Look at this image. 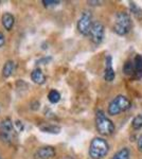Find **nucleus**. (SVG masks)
<instances>
[{"instance_id": "f257e3e1", "label": "nucleus", "mask_w": 142, "mask_h": 159, "mask_svg": "<svg viewBox=\"0 0 142 159\" xmlns=\"http://www.w3.org/2000/svg\"><path fill=\"white\" fill-rule=\"evenodd\" d=\"M109 145L103 138L95 137L91 140L89 147V156L92 159H103L108 154Z\"/></svg>"}, {"instance_id": "f03ea898", "label": "nucleus", "mask_w": 142, "mask_h": 159, "mask_svg": "<svg viewBox=\"0 0 142 159\" xmlns=\"http://www.w3.org/2000/svg\"><path fill=\"white\" fill-rule=\"evenodd\" d=\"M131 27H133V24H131L130 14L127 12H119L116 16L113 31L120 36H124L127 33H130Z\"/></svg>"}, {"instance_id": "7ed1b4c3", "label": "nucleus", "mask_w": 142, "mask_h": 159, "mask_svg": "<svg viewBox=\"0 0 142 159\" xmlns=\"http://www.w3.org/2000/svg\"><path fill=\"white\" fill-rule=\"evenodd\" d=\"M95 127L103 136H110L115 132V125L112 121L105 116L102 110H98L95 115Z\"/></svg>"}, {"instance_id": "20e7f679", "label": "nucleus", "mask_w": 142, "mask_h": 159, "mask_svg": "<svg viewBox=\"0 0 142 159\" xmlns=\"http://www.w3.org/2000/svg\"><path fill=\"white\" fill-rule=\"evenodd\" d=\"M131 107V101L125 96H117L108 105V114L110 116H117L123 111H126Z\"/></svg>"}, {"instance_id": "39448f33", "label": "nucleus", "mask_w": 142, "mask_h": 159, "mask_svg": "<svg viewBox=\"0 0 142 159\" xmlns=\"http://www.w3.org/2000/svg\"><path fill=\"white\" fill-rule=\"evenodd\" d=\"M0 137L4 141H10L15 139L16 133H15V126L10 118H6L1 121L0 124Z\"/></svg>"}, {"instance_id": "423d86ee", "label": "nucleus", "mask_w": 142, "mask_h": 159, "mask_svg": "<svg viewBox=\"0 0 142 159\" xmlns=\"http://www.w3.org/2000/svg\"><path fill=\"white\" fill-rule=\"evenodd\" d=\"M92 25H94V22H92L91 14L89 12H84L77 21V30L82 35L86 36V35H89Z\"/></svg>"}, {"instance_id": "0eeeda50", "label": "nucleus", "mask_w": 142, "mask_h": 159, "mask_svg": "<svg viewBox=\"0 0 142 159\" xmlns=\"http://www.w3.org/2000/svg\"><path fill=\"white\" fill-rule=\"evenodd\" d=\"M90 40L94 45H100L104 38V25L100 21H94L89 33Z\"/></svg>"}, {"instance_id": "6e6552de", "label": "nucleus", "mask_w": 142, "mask_h": 159, "mask_svg": "<svg viewBox=\"0 0 142 159\" xmlns=\"http://www.w3.org/2000/svg\"><path fill=\"white\" fill-rule=\"evenodd\" d=\"M55 156V148L52 147H43L35 153V159H51Z\"/></svg>"}, {"instance_id": "1a4fd4ad", "label": "nucleus", "mask_w": 142, "mask_h": 159, "mask_svg": "<svg viewBox=\"0 0 142 159\" xmlns=\"http://www.w3.org/2000/svg\"><path fill=\"white\" fill-rule=\"evenodd\" d=\"M105 64H106V65H105L104 79H105V81H107V82H112L113 80H115L116 73L112 68V60L110 55L106 56V61H105Z\"/></svg>"}, {"instance_id": "9d476101", "label": "nucleus", "mask_w": 142, "mask_h": 159, "mask_svg": "<svg viewBox=\"0 0 142 159\" xmlns=\"http://www.w3.org/2000/svg\"><path fill=\"white\" fill-rule=\"evenodd\" d=\"M31 80H32L35 84L42 85V84H44L46 82V76L42 71V69L36 68L31 72Z\"/></svg>"}, {"instance_id": "9b49d317", "label": "nucleus", "mask_w": 142, "mask_h": 159, "mask_svg": "<svg viewBox=\"0 0 142 159\" xmlns=\"http://www.w3.org/2000/svg\"><path fill=\"white\" fill-rule=\"evenodd\" d=\"M2 25L3 28L6 29L7 31H11L14 27V24H15V18L12 14L10 13H6V14L2 15Z\"/></svg>"}, {"instance_id": "f8f14e48", "label": "nucleus", "mask_w": 142, "mask_h": 159, "mask_svg": "<svg viewBox=\"0 0 142 159\" xmlns=\"http://www.w3.org/2000/svg\"><path fill=\"white\" fill-rule=\"evenodd\" d=\"M134 66H135V76L140 79L142 76V56L136 55L134 58Z\"/></svg>"}, {"instance_id": "ddd939ff", "label": "nucleus", "mask_w": 142, "mask_h": 159, "mask_svg": "<svg viewBox=\"0 0 142 159\" xmlns=\"http://www.w3.org/2000/svg\"><path fill=\"white\" fill-rule=\"evenodd\" d=\"M15 69V64L13 61H7L6 64H4L3 68H2V76L3 78H9V76L12 75V73L14 72Z\"/></svg>"}, {"instance_id": "4468645a", "label": "nucleus", "mask_w": 142, "mask_h": 159, "mask_svg": "<svg viewBox=\"0 0 142 159\" xmlns=\"http://www.w3.org/2000/svg\"><path fill=\"white\" fill-rule=\"evenodd\" d=\"M123 73L125 75H135V66L134 61H127L123 65Z\"/></svg>"}, {"instance_id": "2eb2a0df", "label": "nucleus", "mask_w": 142, "mask_h": 159, "mask_svg": "<svg viewBox=\"0 0 142 159\" xmlns=\"http://www.w3.org/2000/svg\"><path fill=\"white\" fill-rule=\"evenodd\" d=\"M112 159H130V150L127 148H123L113 155Z\"/></svg>"}, {"instance_id": "dca6fc26", "label": "nucleus", "mask_w": 142, "mask_h": 159, "mask_svg": "<svg viewBox=\"0 0 142 159\" xmlns=\"http://www.w3.org/2000/svg\"><path fill=\"white\" fill-rule=\"evenodd\" d=\"M48 100L50 101V103L56 104L57 102H59V100H61V94H59V92L57 90L52 89V90H50L48 93Z\"/></svg>"}, {"instance_id": "f3484780", "label": "nucleus", "mask_w": 142, "mask_h": 159, "mask_svg": "<svg viewBox=\"0 0 142 159\" xmlns=\"http://www.w3.org/2000/svg\"><path fill=\"white\" fill-rule=\"evenodd\" d=\"M131 11L133 13V15L136 17L137 19H142V9L141 7H139L137 6L136 3H134V2H131Z\"/></svg>"}, {"instance_id": "a211bd4d", "label": "nucleus", "mask_w": 142, "mask_h": 159, "mask_svg": "<svg viewBox=\"0 0 142 159\" xmlns=\"http://www.w3.org/2000/svg\"><path fill=\"white\" fill-rule=\"evenodd\" d=\"M131 126H133L134 129H140L142 127V114H139L133 119V122H131Z\"/></svg>"}, {"instance_id": "6ab92c4d", "label": "nucleus", "mask_w": 142, "mask_h": 159, "mask_svg": "<svg viewBox=\"0 0 142 159\" xmlns=\"http://www.w3.org/2000/svg\"><path fill=\"white\" fill-rule=\"evenodd\" d=\"M40 129L45 133H50V134H58L59 130H61V129L58 126H55V125H46V126L40 127Z\"/></svg>"}, {"instance_id": "aec40b11", "label": "nucleus", "mask_w": 142, "mask_h": 159, "mask_svg": "<svg viewBox=\"0 0 142 159\" xmlns=\"http://www.w3.org/2000/svg\"><path fill=\"white\" fill-rule=\"evenodd\" d=\"M43 3L45 7H54V6H57L59 3V1H54V0H43Z\"/></svg>"}, {"instance_id": "412c9836", "label": "nucleus", "mask_w": 142, "mask_h": 159, "mask_svg": "<svg viewBox=\"0 0 142 159\" xmlns=\"http://www.w3.org/2000/svg\"><path fill=\"white\" fill-rule=\"evenodd\" d=\"M51 60H52L51 57H43L36 61V64H48V61H50Z\"/></svg>"}, {"instance_id": "4be33fe9", "label": "nucleus", "mask_w": 142, "mask_h": 159, "mask_svg": "<svg viewBox=\"0 0 142 159\" xmlns=\"http://www.w3.org/2000/svg\"><path fill=\"white\" fill-rule=\"evenodd\" d=\"M137 147H138L139 152H142V134L139 136L138 141H137Z\"/></svg>"}, {"instance_id": "5701e85b", "label": "nucleus", "mask_w": 142, "mask_h": 159, "mask_svg": "<svg viewBox=\"0 0 142 159\" xmlns=\"http://www.w3.org/2000/svg\"><path fill=\"white\" fill-rule=\"evenodd\" d=\"M4 42H6V37H4V35L0 32V48L4 45Z\"/></svg>"}, {"instance_id": "b1692460", "label": "nucleus", "mask_w": 142, "mask_h": 159, "mask_svg": "<svg viewBox=\"0 0 142 159\" xmlns=\"http://www.w3.org/2000/svg\"><path fill=\"white\" fill-rule=\"evenodd\" d=\"M0 159H2V158H1V156H0Z\"/></svg>"}]
</instances>
